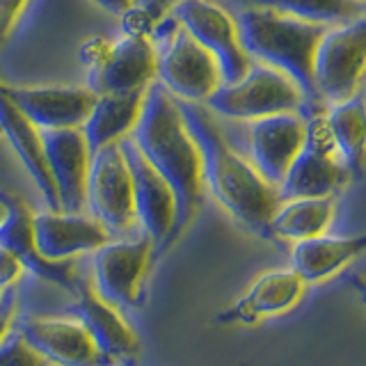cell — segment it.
<instances>
[{"mask_svg": "<svg viewBox=\"0 0 366 366\" xmlns=\"http://www.w3.org/2000/svg\"><path fill=\"white\" fill-rule=\"evenodd\" d=\"M129 137L174 194L177 217L165 243V249H169L199 209L202 160L199 149L183 122L179 101L158 80L147 87L140 117Z\"/></svg>", "mask_w": 366, "mask_h": 366, "instance_id": "obj_1", "label": "cell"}, {"mask_svg": "<svg viewBox=\"0 0 366 366\" xmlns=\"http://www.w3.org/2000/svg\"><path fill=\"white\" fill-rule=\"evenodd\" d=\"M179 108L199 149L202 181L209 186L215 202L249 232L268 236V222L280 204L277 190L259 177L254 165L227 144L213 114L204 106L179 101Z\"/></svg>", "mask_w": 366, "mask_h": 366, "instance_id": "obj_2", "label": "cell"}, {"mask_svg": "<svg viewBox=\"0 0 366 366\" xmlns=\"http://www.w3.org/2000/svg\"><path fill=\"white\" fill-rule=\"evenodd\" d=\"M234 21L240 46L249 60H257L259 64H266L293 80L307 108L318 103L312 80V60L318 39L330 26L309 23L284 11L257 5L245 7Z\"/></svg>", "mask_w": 366, "mask_h": 366, "instance_id": "obj_3", "label": "cell"}, {"mask_svg": "<svg viewBox=\"0 0 366 366\" xmlns=\"http://www.w3.org/2000/svg\"><path fill=\"white\" fill-rule=\"evenodd\" d=\"M149 41L156 55V80L177 101L202 106L222 85L215 60L169 11L158 19Z\"/></svg>", "mask_w": 366, "mask_h": 366, "instance_id": "obj_4", "label": "cell"}, {"mask_svg": "<svg viewBox=\"0 0 366 366\" xmlns=\"http://www.w3.org/2000/svg\"><path fill=\"white\" fill-rule=\"evenodd\" d=\"M366 66V21L364 16L330 26L318 39L312 80L318 101L341 103L360 94Z\"/></svg>", "mask_w": 366, "mask_h": 366, "instance_id": "obj_5", "label": "cell"}, {"mask_svg": "<svg viewBox=\"0 0 366 366\" xmlns=\"http://www.w3.org/2000/svg\"><path fill=\"white\" fill-rule=\"evenodd\" d=\"M202 106L211 114L240 122H254L282 112L305 114L309 110L293 80L266 64H252L238 83L220 85Z\"/></svg>", "mask_w": 366, "mask_h": 366, "instance_id": "obj_6", "label": "cell"}, {"mask_svg": "<svg viewBox=\"0 0 366 366\" xmlns=\"http://www.w3.org/2000/svg\"><path fill=\"white\" fill-rule=\"evenodd\" d=\"M169 14L215 60L222 85L238 83L249 71L252 60L240 46L236 21L220 5L213 0H179Z\"/></svg>", "mask_w": 366, "mask_h": 366, "instance_id": "obj_7", "label": "cell"}, {"mask_svg": "<svg viewBox=\"0 0 366 366\" xmlns=\"http://www.w3.org/2000/svg\"><path fill=\"white\" fill-rule=\"evenodd\" d=\"M85 209L108 234H119L133 224L135 211L131 174L119 142L101 147L89 156Z\"/></svg>", "mask_w": 366, "mask_h": 366, "instance_id": "obj_8", "label": "cell"}, {"mask_svg": "<svg viewBox=\"0 0 366 366\" xmlns=\"http://www.w3.org/2000/svg\"><path fill=\"white\" fill-rule=\"evenodd\" d=\"M152 257L154 245L147 236L103 243L92 257L94 293L108 305L140 309L144 305V277Z\"/></svg>", "mask_w": 366, "mask_h": 366, "instance_id": "obj_9", "label": "cell"}, {"mask_svg": "<svg viewBox=\"0 0 366 366\" xmlns=\"http://www.w3.org/2000/svg\"><path fill=\"white\" fill-rule=\"evenodd\" d=\"M119 149L126 158V165H129V174H131L135 217L140 220L144 236L152 240L154 252L156 254H163L177 217L174 194H172L165 179L137 152L131 137L119 140Z\"/></svg>", "mask_w": 366, "mask_h": 366, "instance_id": "obj_10", "label": "cell"}, {"mask_svg": "<svg viewBox=\"0 0 366 366\" xmlns=\"http://www.w3.org/2000/svg\"><path fill=\"white\" fill-rule=\"evenodd\" d=\"M41 149L62 213H83L89 149L80 129L39 131Z\"/></svg>", "mask_w": 366, "mask_h": 366, "instance_id": "obj_11", "label": "cell"}, {"mask_svg": "<svg viewBox=\"0 0 366 366\" xmlns=\"http://www.w3.org/2000/svg\"><path fill=\"white\" fill-rule=\"evenodd\" d=\"M305 147V114L282 112L249 122V154L259 177L277 190L286 169Z\"/></svg>", "mask_w": 366, "mask_h": 366, "instance_id": "obj_12", "label": "cell"}, {"mask_svg": "<svg viewBox=\"0 0 366 366\" xmlns=\"http://www.w3.org/2000/svg\"><path fill=\"white\" fill-rule=\"evenodd\" d=\"M19 335L46 364L55 366H112L114 362L101 355L78 320L62 318H28Z\"/></svg>", "mask_w": 366, "mask_h": 366, "instance_id": "obj_13", "label": "cell"}, {"mask_svg": "<svg viewBox=\"0 0 366 366\" xmlns=\"http://www.w3.org/2000/svg\"><path fill=\"white\" fill-rule=\"evenodd\" d=\"M156 80V55L149 39L122 37L110 41L101 62L87 71V89L94 94L108 92H144Z\"/></svg>", "mask_w": 366, "mask_h": 366, "instance_id": "obj_14", "label": "cell"}, {"mask_svg": "<svg viewBox=\"0 0 366 366\" xmlns=\"http://www.w3.org/2000/svg\"><path fill=\"white\" fill-rule=\"evenodd\" d=\"M11 103L39 131L80 129L97 101L87 87H7Z\"/></svg>", "mask_w": 366, "mask_h": 366, "instance_id": "obj_15", "label": "cell"}, {"mask_svg": "<svg viewBox=\"0 0 366 366\" xmlns=\"http://www.w3.org/2000/svg\"><path fill=\"white\" fill-rule=\"evenodd\" d=\"M7 204V217L0 224V247L9 249L19 259L23 270H30L44 282H51L55 286H62L64 291L76 293L83 282L71 266V261H49L44 259L37 245H34V232H32V211L21 199L3 192Z\"/></svg>", "mask_w": 366, "mask_h": 366, "instance_id": "obj_16", "label": "cell"}, {"mask_svg": "<svg viewBox=\"0 0 366 366\" xmlns=\"http://www.w3.org/2000/svg\"><path fill=\"white\" fill-rule=\"evenodd\" d=\"M32 232L37 252L49 261H71L76 254L94 252L110 240L106 229L83 213H32Z\"/></svg>", "mask_w": 366, "mask_h": 366, "instance_id": "obj_17", "label": "cell"}, {"mask_svg": "<svg viewBox=\"0 0 366 366\" xmlns=\"http://www.w3.org/2000/svg\"><path fill=\"white\" fill-rule=\"evenodd\" d=\"M305 289L307 284L291 268L268 270L252 282L247 293L229 312L217 316V320H232V323L252 325L261 318L284 314L302 300Z\"/></svg>", "mask_w": 366, "mask_h": 366, "instance_id": "obj_18", "label": "cell"}, {"mask_svg": "<svg viewBox=\"0 0 366 366\" xmlns=\"http://www.w3.org/2000/svg\"><path fill=\"white\" fill-rule=\"evenodd\" d=\"M76 295L78 300L69 307V314H74L78 323L83 325L97 350L112 362L131 357L137 350V337L119 318V314L108 302H103L94 291H89L85 284L76 291Z\"/></svg>", "mask_w": 366, "mask_h": 366, "instance_id": "obj_19", "label": "cell"}, {"mask_svg": "<svg viewBox=\"0 0 366 366\" xmlns=\"http://www.w3.org/2000/svg\"><path fill=\"white\" fill-rule=\"evenodd\" d=\"M0 131L5 133L11 149H14L16 156L21 158L23 167L28 169L34 186L39 188L46 206H49V211H60L55 186L51 181L49 167H46L39 129L14 106V103H11L3 83H0Z\"/></svg>", "mask_w": 366, "mask_h": 366, "instance_id": "obj_20", "label": "cell"}, {"mask_svg": "<svg viewBox=\"0 0 366 366\" xmlns=\"http://www.w3.org/2000/svg\"><path fill=\"white\" fill-rule=\"evenodd\" d=\"M144 92H108V94H97V101L92 106L85 124L80 126L89 156L99 152L101 147L114 144L131 135L133 126L137 124V117H140Z\"/></svg>", "mask_w": 366, "mask_h": 366, "instance_id": "obj_21", "label": "cell"}, {"mask_svg": "<svg viewBox=\"0 0 366 366\" xmlns=\"http://www.w3.org/2000/svg\"><path fill=\"white\" fill-rule=\"evenodd\" d=\"M366 247L364 236H314L297 240L291 249V270L305 284H316L346 268Z\"/></svg>", "mask_w": 366, "mask_h": 366, "instance_id": "obj_22", "label": "cell"}, {"mask_svg": "<svg viewBox=\"0 0 366 366\" xmlns=\"http://www.w3.org/2000/svg\"><path fill=\"white\" fill-rule=\"evenodd\" d=\"M350 179L348 169L337 156H325L302 152L293 158V163L286 169L284 179L277 186V199H300V197H332L343 183Z\"/></svg>", "mask_w": 366, "mask_h": 366, "instance_id": "obj_23", "label": "cell"}, {"mask_svg": "<svg viewBox=\"0 0 366 366\" xmlns=\"http://www.w3.org/2000/svg\"><path fill=\"white\" fill-rule=\"evenodd\" d=\"M335 217L332 197H300L280 202L268 222V236L286 240H307L327 232Z\"/></svg>", "mask_w": 366, "mask_h": 366, "instance_id": "obj_24", "label": "cell"}, {"mask_svg": "<svg viewBox=\"0 0 366 366\" xmlns=\"http://www.w3.org/2000/svg\"><path fill=\"white\" fill-rule=\"evenodd\" d=\"M332 140L337 147V156L348 169V174L360 179L364 165V142H366V114L362 92L348 101L332 103L325 112Z\"/></svg>", "mask_w": 366, "mask_h": 366, "instance_id": "obj_25", "label": "cell"}, {"mask_svg": "<svg viewBox=\"0 0 366 366\" xmlns=\"http://www.w3.org/2000/svg\"><path fill=\"white\" fill-rule=\"evenodd\" d=\"M257 7H270L284 14L320 26H339L362 16L364 5L355 0H249Z\"/></svg>", "mask_w": 366, "mask_h": 366, "instance_id": "obj_26", "label": "cell"}, {"mask_svg": "<svg viewBox=\"0 0 366 366\" xmlns=\"http://www.w3.org/2000/svg\"><path fill=\"white\" fill-rule=\"evenodd\" d=\"M0 366H49L34 352L19 332L0 341Z\"/></svg>", "mask_w": 366, "mask_h": 366, "instance_id": "obj_27", "label": "cell"}, {"mask_svg": "<svg viewBox=\"0 0 366 366\" xmlns=\"http://www.w3.org/2000/svg\"><path fill=\"white\" fill-rule=\"evenodd\" d=\"M158 19L149 9L140 5H131L119 14V26H122V37L131 39H149L156 28Z\"/></svg>", "mask_w": 366, "mask_h": 366, "instance_id": "obj_28", "label": "cell"}, {"mask_svg": "<svg viewBox=\"0 0 366 366\" xmlns=\"http://www.w3.org/2000/svg\"><path fill=\"white\" fill-rule=\"evenodd\" d=\"M16 307H19L16 286H9V289L0 293V341L9 335L11 323H14V318H16Z\"/></svg>", "mask_w": 366, "mask_h": 366, "instance_id": "obj_29", "label": "cell"}, {"mask_svg": "<svg viewBox=\"0 0 366 366\" xmlns=\"http://www.w3.org/2000/svg\"><path fill=\"white\" fill-rule=\"evenodd\" d=\"M21 272H23V266L19 263V259L11 254L9 249L0 247V291L14 286L21 277Z\"/></svg>", "mask_w": 366, "mask_h": 366, "instance_id": "obj_30", "label": "cell"}, {"mask_svg": "<svg viewBox=\"0 0 366 366\" xmlns=\"http://www.w3.org/2000/svg\"><path fill=\"white\" fill-rule=\"evenodd\" d=\"M26 3L28 0H0V41L7 37V32L16 23Z\"/></svg>", "mask_w": 366, "mask_h": 366, "instance_id": "obj_31", "label": "cell"}, {"mask_svg": "<svg viewBox=\"0 0 366 366\" xmlns=\"http://www.w3.org/2000/svg\"><path fill=\"white\" fill-rule=\"evenodd\" d=\"M177 3H179V0H133V5H140V7L149 9L156 19L165 16Z\"/></svg>", "mask_w": 366, "mask_h": 366, "instance_id": "obj_32", "label": "cell"}, {"mask_svg": "<svg viewBox=\"0 0 366 366\" xmlns=\"http://www.w3.org/2000/svg\"><path fill=\"white\" fill-rule=\"evenodd\" d=\"M94 3L110 11V14H122L124 9H129L133 5V0H94Z\"/></svg>", "mask_w": 366, "mask_h": 366, "instance_id": "obj_33", "label": "cell"}, {"mask_svg": "<svg viewBox=\"0 0 366 366\" xmlns=\"http://www.w3.org/2000/svg\"><path fill=\"white\" fill-rule=\"evenodd\" d=\"M7 217V204H5V197L3 192H0V224H3V220Z\"/></svg>", "mask_w": 366, "mask_h": 366, "instance_id": "obj_34", "label": "cell"}, {"mask_svg": "<svg viewBox=\"0 0 366 366\" xmlns=\"http://www.w3.org/2000/svg\"><path fill=\"white\" fill-rule=\"evenodd\" d=\"M355 3H360V5H364V0H355Z\"/></svg>", "mask_w": 366, "mask_h": 366, "instance_id": "obj_35", "label": "cell"}, {"mask_svg": "<svg viewBox=\"0 0 366 366\" xmlns=\"http://www.w3.org/2000/svg\"><path fill=\"white\" fill-rule=\"evenodd\" d=\"M0 293H3V291H0Z\"/></svg>", "mask_w": 366, "mask_h": 366, "instance_id": "obj_36", "label": "cell"}]
</instances>
